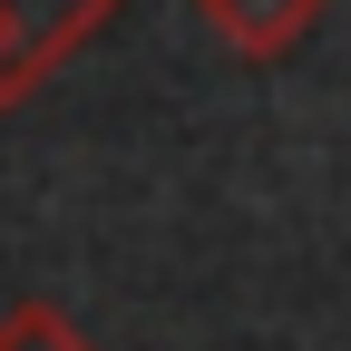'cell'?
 Listing matches in <instances>:
<instances>
[{"instance_id":"cell-1","label":"cell","mask_w":351,"mask_h":351,"mask_svg":"<svg viewBox=\"0 0 351 351\" xmlns=\"http://www.w3.org/2000/svg\"><path fill=\"white\" fill-rule=\"evenodd\" d=\"M195 20L225 39L234 59H254V69H274V59H293L302 39L322 29V0H195Z\"/></svg>"},{"instance_id":"cell-2","label":"cell","mask_w":351,"mask_h":351,"mask_svg":"<svg viewBox=\"0 0 351 351\" xmlns=\"http://www.w3.org/2000/svg\"><path fill=\"white\" fill-rule=\"evenodd\" d=\"M0 351H98L59 302H20V313H0Z\"/></svg>"}]
</instances>
